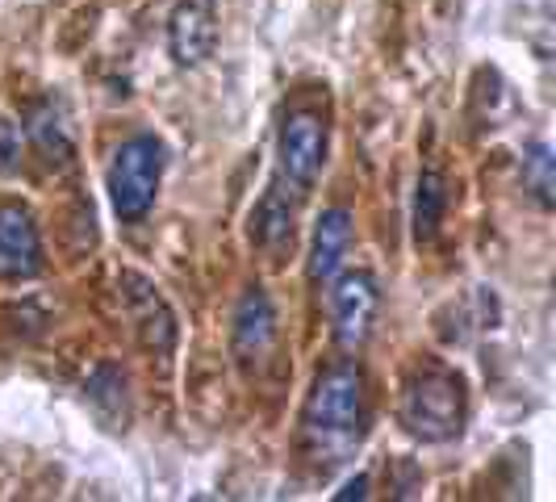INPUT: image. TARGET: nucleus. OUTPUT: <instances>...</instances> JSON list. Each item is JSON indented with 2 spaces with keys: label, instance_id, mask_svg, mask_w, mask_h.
<instances>
[{
  "label": "nucleus",
  "instance_id": "7ed1b4c3",
  "mask_svg": "<svg viewBox=\"0 0 556 502\" xmlns=\"http://www.w3.org/2000/svg\"><path fill=\"white\" fill-rule=\"evenodd\" d=\"M167 167V147L155 135H135L113 151L110 167H105V189H110V205L122 223H139L142 214L155 205L160 180Z\"/></svg>",
  "mask_w": 556,
  "mask_h": 502
},
{
  "label": "nucleus",
  "instance_id": "39448f33",
  "mask_svg": "<svg viewBox=\"0 0 556 502\" xmlns=\"http://www.w3.org/2000/svg\"><path fill=\"white\" fill-rule=\"evenodd\" d=\"M381 289L372 273H343L331 289V335L343 352H361L377 323Z\"/></svg>",
  "mask_w": 556,
  "mask_h": 502
},
{
  "label": "nucleus",
  "instance_id": "20e7f679",
  "mask_svg": "<svg viewBox=\"0 0 556 502\" xmlns=\"http://www.w3.org/2000/svg\"><path fill=\"white\" fill-rule=\"evenodd\" d=\"M327 147H331V130H327L323 113L289 110L280 117L277 130V176H273V185H280L298 201H306L309 189L323 176V167H327Z\"/></svg>",
  "mask_w": 556,
  "mask_h": 502
},
{
  "label": "nucleus",
  "instance_id": "6e6552de",
  "mask_svg": "<svg viewBox=\"0 0 556 502\" xmlns=\"http://www.w3.org/2000/svg\"><path fill=\"white\" fill-rule=\"evenodd\" d=\"M47 268L42 235L34 226V214L17 201L0 205V277L29 280Z\"/></svg>",
  "mask_w": 556,
  "mask_h": 502
},
{
  "label": "nucleus",
  "instance_id": "0eeeda50",
  "mask_svg": "<svg viewBox=\"0 0 556 502\" xmlns=\"http://www.w3.org/2000/svg\"><path fill=\"white\" fill-rule=\"evenodd\" d=\"M167 51L180 67H201L218 51L214 0H176V9L167 13Z\"/></svg>",
  "mask_w": 556,
  "mask_h": 502
},
{
  "label": "nucleus",
  "instance_id": "9b49d317",
  "mask_svg": "<svg viewBox=\"0 0 556 502\" xmlns=\"http://www.w3.org/2000/svg\"><path fill=\"white\" fill-rule=\"evenodd\" d=\"M29 139L34 147L51 160V164H67L72 151H76V135H72V122H67V110L59 105L55 97L38 101L29 110Z\"/></svg>",
  "mask_w": 556,
  "mask_h": 502
},
{
  "label": "nucleus",
  "instance_id": "9d476101",
  "mask_svg": "<svg viewBox=\"0 0 556 502\" xmlns=\"http://www.w3.org/2000/svg\"><path fill=\"white\" fill-rule=\"evenodd\" d=\"M298 197H289L280 185H268L260 205L251 210V243L268 255H285L298 235Z\"/></svg>",
  "mask_w": 556,
  "mask_h": 502
},
{
  "label": "nucleus",
  "instance_id": "2eb2a0df",
  "mask_svg": "<svg viewBox=\"0 0 556 502\" xmlns=\"http://www.w3.org/2000/svg\"><path fill=\"white\" fill-rule=\"evenodd\" d=\"M22 167V126L13 117H0V176H13Z\"/></svg>",
  "mask_w": 556,
  "mask_h": 502
},
{
  "label": "nucleus",
  "instance_id": "f03ea898",
  "mask_svg": "<svg viewBox=\"0 0 556 502\" xmlns=\"http://www.w3.org/2000/svg\"><path fill=\"white\" fill-rule=\"evenodd\" d=\"M465 411H469L465 381H460V373H452L444 364H415L410 377L402 381L397 423L422 444L456 440L465 427Z\"/></svg>",
  "mask_w": 556,
  "mask_h": 502
},
{
  "label": "nucleus",
  "instance_id": "f8f14e48",
  "mask_svg": "<svg viewBox=\"0 0 556 502\" xmlns=\"http://www.w3.org/2000/svg\"><path fill=\"white\" fill-rule=\"evenodd\" d=\"M447 210V185L440 172H422L415 185V205H410V223H415V239L418 243H431L435 230L444 223Z\"/></svg>",
  "mask_w": 556,
  "mask_h": 502
},
{
  "label": "nucleus",
  "instance_id": "ddd939ff",
  "mask_svg": "<svg viewBox=\"0 0 556 502\" xmlns=\"http://www.w3.org/2000/svg\"><path fill=\"white\" fill-rule=\"evenodd\" d=\"M101 398H110L113 415H117V427H126V418H130V393H126V373H122V368L101 364V368L92 373V381H88V402L97 406Z\"/></svg>",
  "mask_w": 556,
  "mask_h": 502
},
{
  "label": "nucleus",
  "instance_id": "1a4fd4ad",
  "mask_svg": "<svg viewBox=\"0 0 556 502\" xmlns=\"http://www.w3.org/2000/svg\"><path fill=\"white\" fill-rule=\"evenodd\" d=\"M348 248H352V214L343 205L323 210L318 223H314V239H309V260H306V273L318 289L339 277Z\"/></svg>",
  "mask_w": 556,
  "mask_h": 502
},
{
  "label": "nucleus",
  "instance_id": "f257e3e1",
  "mask_svg": "<svg viewBox=\"0 0 556 502\" xmlns=\"http://www.w3.org/2000/svg\"><path fill=\"white\" fill-rule=\"evenodd\" d=\"M309 448L318 452V461H339L348 448L361 440L364 427V373L361 364L343 361L331 364L314 377L306 393V411H302Z\"/></svg>",
  "mask_w": 556,
  "mask_h": 502
},
{
  "label": "nucleus",
  "instance_id": "4468645a",
  "mask_svg": "<svg viewBox=\"0 0 556 502\" xmlns=\"http://www.w3.org/2000/svg\"><path fill=\"white\" fill-rule=\"evenodd\" d=\"M553 185H556L553 155H548V147H544V142H535L528 155H523V189H528V193L548 210V205H553Z\"/></svg>",
  "mask_w": 556,
  "mask_h": 502
},
{
  "label": "nucleus",
  "instance_id": "dca6fc26",
  "mask_svg": "<svg viewBox=\"0 0 556 502\" xmlns=\"http://www.w3.org/2000/svg\"><path fill=\"white\" fill-rule=\"evenodd\" d=\"M364 494H368V477H356V481H348L334 499H364Z\"/></svg>",
  "mask_w": 556,
  "mask_h": 502
},
{
  "label": "nucleus",
  "instance_id": "423d86ee",
  "mask_svg": "<svg viewBox=\"0 0 556 502\" xmlns=\"http://www.w3.org/2000/svg\"><path fill=\"white\" fill-rule=\"evenodd\" d=\"M277 331L273 298L260 285H248L235 306V327H230V348H235V361L243 364V373H260L268 364V356L277 352Z\"/></svg>",
  "mask_w": 556,
  "mask_h": 502
}]
</instances>
